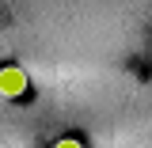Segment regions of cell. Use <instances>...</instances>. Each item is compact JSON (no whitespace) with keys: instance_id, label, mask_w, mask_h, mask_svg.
<instances>
[{"instance_id":"6da1fadb","label":"cell","mask_w":152,"mask_h":148,"mask_svg":"<svg viewBox=\"0 0 152 148\" xmlns=\"http://www.w3.org/2000/svg\"><path fill=\"white\" fill-rule=\"evenodd\" d=\"M27 72L19 69V65H4L0 69V95H8V99H19V95L27 91Z\"/></svg>"},{"instance_id":"7a4b0ae2","label":"cell","mask_w":152,"mask_h":148,"mask_svg":"<svg viewBox=\"0 0 152 148\" xmlns=\"http://www.w3.org/2000/svg\"><path fill=\"white\" fill-rule=\"evenodd\" d=\"M53 148H84V144H80V141H76V137H61V141H57Z\"/></svg>"}]
</instances>
